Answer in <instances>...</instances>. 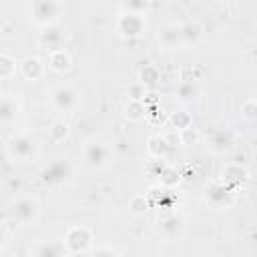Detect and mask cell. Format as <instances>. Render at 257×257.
Wrapping results in <instances>:
<instances>
[{"label": "cell", "instance_id": "1", "mask_svg": "<svg viewBox=\"0 0 257 257\" xmlns=\"http://www.w3.org/2000/svg\"><path fill=\"white\" fill-rule=\"evenodd\" d=\"M4 151L10 163L28 165L40 157V141L32 133H16L6 141Z\"/></svg>", "mask_w": 257, "mask_h": 257}, {"label": "cell", "instance_id": "2", "mask_svg": "<svg viewBox=\"0 0 257 257\" xmlns=\"http://www.w3.org/2000/svg\"><path fill=\"white\" fill-rule=\"evenodd\" d=\"M114 159L112 145L102 137H88L80 145V161L88 171H104Z\"/></svg>", "mask_w": 257, "mask_h": 257}, {"label": "cell", "instance_id": "3", "mask_svg": "<svg viewBox=\"0 0 257 257\" xmlns=\"http://www.w3.org/2000/svg\"><path fill=\"white\" fill-rule=\"evenodd\" d=\"M24 10H26L30 24L42 30V28L60 24V18L66 6L64 2H58V0H32V2H26Z\"/></svg>", "mask_w": 257, "mask_h": 257}, {"label": "cell", "instance_id": "4", "mask_svg": "<svg viewBox=\"0 0 257 257\" xmlns=\"http://www.w3.org/2000/svg\"><path fill=\"white\" fill-rule=\"evenodd\" d=\"M80 90L72 82H58L48 88L46 92V102L48 106L58 112V114H72L80 106Z\"/></svg>", "mask_w": 257, "mask_h": 257}, {"label": "cell", "instance_id": "5", "mask_svg": "<svg viewBox=\"0 0 257 257\" xmlns=\"http://www.w3.org/2000/svg\"><path fill=\"white\" fill-rule=\"evenodd\" d=\"M6 215L18 227H34L40 219V203L34 195H18L8 203Z\"/></svg>", "mask_w": 257, "mask_h": 257}, {"label": "cell", "instance_id": "6", "mask_svg": "<svg viewBox=\"0 0 257 257\" xmlns=\"http://www.w3.org/2000/svg\"><path fill=\"white\" fill-rule=\"evenodd\" d=\"M149 14H135V12H118L114 18V32L124 40L143 38L149 30Z\"/></svg>", "mask_w": 257, "mask_h": 257}, {"label": "cell", "instance_id": "7", "mask_svg": "<svg viewBox=\"0 0 257 257\" xmlns=\"http://www.w3.org/2000/svg\"><path fill=\"white\" fill-rule=\"evenodd\" d=\"M62 243L70 255H88L94 249V231L86 225H72L64 231Z\"/></svg>", "mask_w": 257, "mask_h": 257}, {"label": "cell", "instance_id": "8", "mask_svg": "<svg viewBox=\"0 0 257 257\" xmlns=\"http://www.w3.org/2000/svg\"><path fill=\"white\" fill-rule=\"evenodd\" d=\"M203 201L213 211H227L237 203V191L217 179L203 187Z\"/></svg>", "mask_w": 257, "mask_h": 257}, {"label": "cell", "instance_id": "9", "mask_svg": "<svg viewBox=\"0 0 257 257\" xmlns=\"http://www.w3.org/2000/svg\"><path fill=\"white\" fill-rule=\"evenodd\" d=\"M74 169H72V163L70 159L66 157H54L50 159L42 169H40V181L46 185V187H62L70 181Z\"/></svg>", "mask_w": 257, "mask_h": 257}, {"label": "cell", "instance_id": "10", "mask_svg": "<svg viewBox=\"0 0 257 257\" xmlns=\"http://www.w3.org/2000/svg\"><path fill=\"white\" fill-rule=\"evenodd\" d=\"M185 217L177 211H165L163 215L157 217L155 221V229L159 233V237H163L165 241H177L183 237L185 233Z\"/></svg>", "mask_w": 257, "mask_h": 257}, {"label": "cell", "instance_id": "11", "mask_svg": "<svg viewBox=\"0 0 257 257\" xmlns=\"http://www.w3.org/2000/svg\"><path fill=\"white\" fill-rule=\"evenodd\" d=\"M157 44L165 52L183 50L185 46V34H183V22H165L157 30Z\"/></svg>", "mask_w": 257, "mask_h": 257}, {"label": "cell", "instance_id": "12", "mask_svg": "<svg viewBox=\"0 0 257 257\" xmlns=\"http://www.w3.org/2000/svg\"><path fill=\"white\" fill-rule=\"evenodd\" d=\"M207 149L213 155H229L237 147V131L231 126H219L213 128L205 139Z\"/></svg>", "mask_w": 257, "mask_h": 257}, {"label": "cell", "instance_id": "13", "mask_svg": "<svg viewBox=\"0 0 257 257\" xmlns=\"http://www.w3.org/2000/svg\"><path fill=\"white\" fill-rule=\"evenodd\" d=\"M181 145V143H179ZM177 149V141L171 139V135H153L147 141V155L151 161H169L171 155Z\"/></svg>", "mask_w": 257, "mask_h": 257}, {"label": "cell", "instance_id": "14", "mask_svg": "<svg viewBox=\"0 0 257 257\" xmlns=\"http://www.w3.org/2000/svg\"><path fill=\"white\" fill-rule=\"evenodd\" d=\"M249 179H251V173H249V169H247L245 165H241V163H225V165L221 167V173H219V181H221L223 185L235 189V191L243 189V187L249 183Z\"/></svg>", "mask_w": 257, "mask_h": 257}, {"label": "cell", "instance_id": "15", "mask_svg": "<svg viewBox=\"0 0 257 257\" xmlns=\"http://www.w3.org/2000/svg\"><path fill=\"white\" fill-rule=\"evenodd\" d=\"M28 257H70L62 239H36L28 247Z\"/></svg>", "mask_w": 257, "mask_h": 257}, {"label": "cell", "instance_id": "16", "mask_svg": "<svg viewBox=\"0 0 257 257\" xmlns=\"http://www.w3.org/2000/svg\"><path fill=\"white\" fill-rule=\"evenodd\" d=\"M22 114V98L16 92H4L0 98V122L4 126L14 124Z\"/></svg>", "mask_w": 257, "mask_h": 257}, {"label": "cell", "instance_id": "17", "mask_svg": "<svg viewBox=\"0 0 257 257\" xmlns=\"http://www.w3.org/2000/svg\"><path fill=\"white\" fill-rule=\"evenodd\" d=\"M66 30L62 24H54V26H48V28H42L38 32V44L42 48H46V52H52V50H60L64 48V42H66Z\"/></svg>", "mask_w": 257, "mask_h": 257}, {"label": "cell", "instance_id": "18", "mask_svg": "<svg viewBox=\"0 0 257 257\" xmlns=\"http://www.w3.org/2000/svg\"><path fill=\"white\" fill-rule=\"evenodd\" d=\"M46 60H42L40 56H26L20 60L18 64V74L26 80V82H36L44 76L46 72Z\"/></svg>", "mask_w": 257, "mask_h": 257}, {"label": "cell", "instance_id": "19", "mask_svg": "<svg viewBox=\"0 0 257 257\" xmlns=\"http://www.w3.org/2000/svg\"><path fill=\"white\" fill-rule=\"evenodd\" d=\"M201 96V84L197 78H181L175 88V98L183 104L195 102Z\"/></svg>", "mask_w": 257, "mask_h": 257}, {"label": "cell", "instance_id": "20", "mask_svg": "<svg viewBox=\"0 0 257 257\" xmlns=\"http://www.w3.org/2000/svg\"><path fill=\"white\" fill-rule=\"evenodd\" d=\"M46 66H48V70H52L56 74H64V72H68L72 68V56L68 54L66 48L52 50L46 56Z\"/></svg>", "mask_w": 257, "mask_h": 257}, {"label": "cell", "instance_id": "21", "mask_svg": "<svg viewBox=\"0 0 257 257\" xmlns=\"http://www.w3.org/2000/svg\"><path fill=\"white\" fill-rule=\"evenodd\" d=\"M149 112V106L145 104V100H133V98H126L124 106H122V116L128 120V122H139L147 116Z\"/></svg>", "mask_w": 257, "mask_h": 257}, {"label": "cell", "instance_id": "22", "mask_svg": "<svg viewBox=\"0 0 257 257\" xmlns=\"http://www.w3.org/2000/svg\"><path fill=\"white\" fill-rule=\"evenodd\" d=\"M48 139L56 145L66 143L70 139V122L66 118H54L48 124Z\"/></svg>", "mask_w": 257, "mask_h": 257}, {"label": "cell", "instance_id": "23", "mask_svg": "<svg viewBox=\"0 0 257 257\" xmlns=\"http://www.w3.org/2000/svg\"><path fill=\"white\" fill-rule=\"evenodd\" d=\"M183 34H185V46H197L205 36V28L199 20H187L183 22Z\"/></svg>", "mask_w": 257, "mask_h": 257}, {"label": "cell", "instance_id": "24", "mask_svg": "<svg viewBox=\"0 0 257 257\" xmlns=\"http://www.w3.org/2000/svg\"><path fill=\"white\" fill-rule=\"evenodd\" d=\"M161 80V70L153 64H145L141 70H139V82L149 90V88H155Z\"/></svg>", "mask_w": 257, "mask_h": 257}, {"label": "cell", "instance_id": "25", "mask_svg": "<svg viewBox=\"0 0 257 257\" xmlns=\"http://www.w3.org/2000/svg\"><path fill=\"white\" fill-rule=\"evenodd\" d=\"M169 124H171L173 131L183 133V131H187V128L193 126V116H191V112H187V110H175V112H171V116H169Z\"/></svg>", "mask_w": 257, "mask_h": 257}, {"label": "cell", "instance_id": "26", "mask_svg": "<svg viewBox=\"0 0 257 257\" xmlns=\"http://www.w3.org/2000/svg\"><path fill=\"white\" fill-rule=\"evenodd\" d=\"M18 64L16 58L10 52H2L0 54V78L2 80H10L16 72H18Z\"/></svg>", "mask_w": 257, "mask_h": 257}, {"label": "cell", "instance_id": "27", "mask_svg": "<svg viewBox=\"0 0 257 257\" xmlns=\"http://www.w3.org/2000/svg\"><path fill=\"white\" fill-rule=\"evenodd\" d=\"M153 8L151 2L147 0H133V2H120L118 4V12H135V14H149V10Z\"/></svg>", "mask_w": 257, "mask_h": 257}, {"label": "cell", "instance_id": "28", "mask_svg": "<svg viewBox=\"0 0 257 257\" xmlns=\"http://www.w3.org/2000/svg\"><path fill=\"white\" fill-rule=\"evenodd\" d=\"M149 207H153V205H151L147 193H145V195H135V197L128 201V211H131L133 215H143Z\"/></svg>", "mask_w": 257, "mask_h": 257}, {"label": "cell", "instance_id": "29", "mask_svg": "<svg viewBox=\"0 0 257 257\" xmlns=\"http://www.w3.org/2000/svg\"><path fill=\"white\" fill-rule=\"evenodd\" d=\"M241 116L249 122H255L257 120V98H245L241 102Z\"/></svg>", "mask_w": 257, "mask_h": 257}, {"label": "cell", "instance_id": "30", "mask_svg": "<svg viewBox=\"0 0 257 257\" xmlns=\"http://www.w3.org/2000/svg\"><path fill=\"white\" fill-rule=\"evenodd\" d=\"M86 257H122V255L112 245H94V249Z\"/></svg>", "mask_w": 257, "mask_h": 257}, {"label": "cell", "instance_id": "31", "mask_svg": "<svg viewBox=\"0 0 257 257\" xmlns=\"http://www.w3.org/2000/svg\"><path fill=\"white\" fill-rule=\"evenodd\" d=\"M179 137H181V145H195L199 141V133L193 126L187 128V131H183V133H179Z\"/></svg>", "mask_w": 257, "mask_h": 257}]
</instances>
